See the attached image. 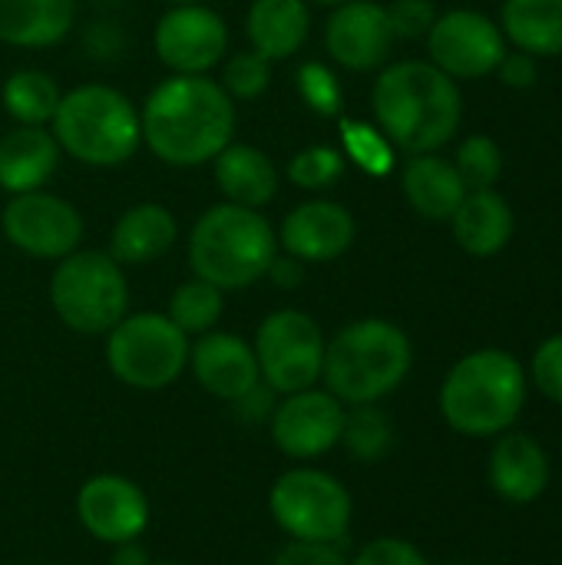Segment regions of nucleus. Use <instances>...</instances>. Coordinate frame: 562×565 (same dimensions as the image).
Masks as SVG:
<instances>
[{"label":"nucleus","mask_w":562,"mask_h":565,"mask_svg":"<svg viewBox=\"0 0 562 565\" xmlns=\"http://www.w3.org/2000/svg\"><path fill=\"white\" fill-rule=\"evenodd\" d=\"M235 116L219 79L169 73L139 106L142 146L166 166L195 169L235 139Z\"/></svg>","instance_id":"f257e3e1"},{"label":"nucleus","mask_w":562,"mask_h":565,"mask_svg":"<svg viewBox=\"0 0 562 565\" xmlns=\"http://www.w3.org/2000/svg\"><path fill=\"white\" fill-rule=\"evenodd\" d=\"M374 126L397 152L421 156L444 149L464 119V96L457 79L441 73L431 60H397L381 66L374 89Z\"/></svg>","instance_id":"f03ea898"},{"label":"nucleus","mask_w":562,"mask_h":565,"mask_svg":"<svg viewBox=\"0 0 562 565\" xmlns=\"http://www.w3.org/2000/svg\"><path fill=\"white\" fill-rule=\"evenodd\" d=\"M527 394L530 377L520 358L503 348H480L447 371L437 407L454 434L487 440L517 427Z\"/></svg>","instance_id":"7ed1b4c3"},{"label":"nucleus","mask_w":562,"mask_h":565,"mask_svg":"<svg viewBox=\"0 0 562 565\" xmlns=\"http://www.w3.org/2000/svg\"><path fill=\"white\" fill-rule=\"evenodd\" d=\"M414 367L407 331L388 318H358L325 344L321 384L344 404H381Z\"/></svg>","instance_id":"20e7f679"},{"label":"nucleus","mask_w":562,"mask_h":565,"mask_svg":"<svg viewBox=\"0 0 562 565\" xmlns=\"http://www.w3.org/2000/svg\"><path fill=\"white\" fill-rule=\"evenodd\" d=\"M278 255V232L258 209L209 205L189 232V268L219 291L258 285Z\"/></svg>","instance_id":"39448f33"},{"label":"nucleus","mask_w":562,"mask_h":565,"mask_svg":"<svg viewBox=\"0 0 562 565\" xmlns=\"http://www.w3.org/2000/svg\"><path fill=\"white\" fill-rule=\"evenodd\" d=\"M50 132L63 156L93 169L126 166L142 146L139 106L106 83L66 89L50 119Z\"/></svg>","instance_id":"423d86ee"},{"label":"nucleus","mask_w":562,"mask_h":565,"mask_svg":"<svg viewBox=\"0 0 562 565\" xmlns=\"http://www.w3.org/2000/svg\"><path fill=\"white\" fill-rule=\"evenodd\" d=\"M53 315L83 338H106L129 315L126 268L103 248H76L53 265Z\"/></svg>","instance_id":"0eeeda50"},{"label":"nucleus","mask_w":562,"mask_h":565,"mask_svg":"<svg viewBox=\"0 0 562 565\" xmlns=\"http://www.w3.org/2000/svg\"><path fill=\"white\" fill-rule=\"evenodd\" d=\"M268 513L288 540L344 546L354 520V500L335 473L295 463L275 477L268 490Z\"/></svg>","instance_id":"6e6552de"},{"label":"nucleus","mask_w":562,"mask_h":565,"mask_svg":"<svg viewBox=\"0 0 562 565\" xmlns=\"http://www.w3.org/2000/svg\"><path fill=\"white\" fill-rule=\"evenodd\" d=\"M189 344L166 311H129L106 334V367L123 387L156 394L189 371Z\"/></svg>","instance_id":"1a4fd4ad"},{"label":"nucleus","mask_w":562,"mask_h":565,"mask_svg":"<svg viewBox=\"0 0 562 565\" xmlns=\"http://www.w3.org/2000/svg\"><path fill=\"white\" fill-rule=\"evenodd\" d=\"M325 344L328 338L308 311L278 308L265 315L252 338L262 384H268L278 397L318 387L325 371Z\"/></svg>","instance_id":"9d476101"},{"label":"nucleus","mask_w":562,"mask_h":565,"mask_svg":"<svg viewBox=\"0 0 562 565\" xmlns=\"http://www.w3.org/2000/svg\"><path fill=\"white\" fill-rule=\"evenodd\" d=\"M0 228L17 252L40 262H60L79 248L86 222L70 199L36 189L23 195H10L0 215Z\"/></svg>","instance_id":"9b49d317"},{"label":"nucleus","mask_w":562,"mask_h":565,"mask_svg":"<svg viewBox=\"0 0 562 565\" xmlns=\"http://www.w3.org/2000/svg\"><path fill=\"white\" fill-rule=\"evenodd\" d=\"M152 50L169 73L212 76L229 53V23L209 3H172L152 26Z\"/></svg>","instance_id":"f8f14e48"},{"label":"nucleus","mask_w":562,"mask_h":565,"mask_svg":"<svg viewBox=\"0 0 562 565\" xmlns=\"http://www.w3.org/2000/svg\"><path fill=\"white\" fill-rule=\"evenodd\" d=\"M344 414L348 407L321 384L295 391L278 397L268 420V437L278 447V454L291 463H311L338 450Z\"/></svg>","instance_id":"ddd939ff"},{"label":"nucleus","mask_w":562,"mask_h":565,"mask_svg":"<svg viewBox=\"0 0 562 565\" xmlns=\"http://www.w3.org/2000/svg\"><path fill=\"white\" fill-rule=\"evenodd\" d=\"M424 40H427L431 63L450 79H484L497 73L507 53V36L500 23H494L480 10H464V7L437 13Z\"/></svg>","instance_id":"4468645a"},{"label":"nucleus","mask_w":562,"mask_h":565,"mask_svg":"<svg viewBox=\"0 0 562 565\" xmlns=\"http://www.w3.org/2000/svg\"><path fill=\"white\" fill-rule=\"evenodd\" d=\"M73 513L89 540L103 546H119L146 536L152 503L136 480L123 473H96L79 483Z\"/></svg>","instance_id":"2eb2a0df"},{"label":"nucleus","mask_w":562,"mask_h":565,"mask_svg":"<svg viewBox=\"0 0 562 565\" xmlns=\"http://www.w3.org/2000/svg\"><path fill=\"white\" fill-rule=\"evenodd\" d=\"M397 36L388 20V7L378 0H348L331 10L325 23L328 56L351 73H371L388 66Z\"/></svg>","instance_id":"dca6fc26"},{"label":"nucleus","mask_w":562,"mask_h":565,"mask_svg":"<svg viewBox=\"0 0 562 565\" xmlns=\"http://www.w3.org/2000/svg\"><path fill=\"white\" fill-rule=\"evenodd\" d=\"M275 232H278V248L285 255L305 265H328L338 262L354 245L358 225L348 205L335 199H308L295 205Z\"/></svg>","instance_id":"f3484780"},{"label":"nucleus","mask_w":562,"mask_h":565,"mask_svg":"<svg viewBox=\"0 0 562 565\" xmlns=\"http://www.w3.org/2000/svg\"><path fill=\"white\" fill-rule=\"evenodd\" d=\"M189 374L215 401L235 404L255 384H262L252 341L235 331L212 328L189 344Z\"/></svg>","instance_id":"a211bd4d"},{"label":"nucleus","mask_w":562,"mask_h":565,"mask_svg":"<svg viewBox=\"0 0 562 565\" xmlns=\"http://www.w3.org/2000/svg\"><path fill=\"white\" fill-rule=\"evenodd\" d=\"M553 477V463L547 447L523 434V430H507L497 437L490 457H487V480L490 490L513 507H530L537 503Z\"/></svg>","instance_id":"6ab92c4d"},{"label":"nucleus","mask_w":562,"mask_h":565,"mask_svg":"<svg viewBox=\"0 0 562 565\" xmlns=\"http://www.w3.org/2000/svg\"><path fill=\"white\" fill-rule=\"evenodd\" d=\"M60 159L50 126H13L0 136V189L10 195L36 192L56 175Z\"/></svg>","instance_id":"aec40b11"},{"label":"nucleus","mask_w":562,"mask_h":565,"mask_svg":"<svg viewBox=\"0 0 562 565\" xmlns=\"http://www.w3.org/2000/svg\"><path fill=\"white\" fill-rule=\"evenodd\" d=\"M176 238H179V222L162 202H136L116 218L106 252L123 268H139L169 255Z\"/></svg>","instance_id":"412c9836"},{"label":"nucleus","mask_w":562,"mask_h":565,"mask_svg":"<svg viewBox=\"0 0 562 565\" xmlns=\"http://www.w3.org/2000/svg\"><path fill=\"white\" fill-rule=\"evenodd\" d=\"M212 175L225 202L245 205V209H265L275 202L282 175L268 152H262L252 142H229L215 159H212Z\"/></svg>","instance_id":"4be33fe9"},{"label":"nucleus","mask_w":562,"mask_h":565,"mask_svg":"<svg viewBox=\"0 0 562 565\" xmlns=\"http://www.w3.org/2000/svg\"><path fill=\"white\" fill-rule=\"evenodd\" d=\"M248 50L268 63L291 60L311 36V3L308 0H252L245 13Z\"/></svg>","instance_id":"5701e85b"},{"label":"nucleus","mask_w":562,"mask_h":565,"mask_svg":"<svg viewBox=\"0 0 562 565\" xmlns=\"http://www.w3.org/2000/svg\"><path fill=\"white\" fill-rule=\"evenodd\" d=\"M450 228H454V242L467 255L494 258L510 245L517 218H513L510 202L497 189H474L457 205V212L450 218Z\"/></svg>","instance_id":"b1692460"},{"label":"nucleus","mask_w":562,"mask_h":565,"mask_svg":"<svg viewBox=\"0 0 562 565\" xmlns=\"http://www.w3.org/2000/svg\"><path fill=\"white\" fill-rule=\"evenodd\" d=\"M79 0H0V43L17 50H46L76 26Z\"/></svg>","instance_id":"393cba45"},{"label":"nucleus","mask_w":562,"mask_h":565,"mask_svg":"<svg viewBox=\"0 0 562 565\" xmlns=\"http://www.w3.org/2000/svg\"><path fill=\"white\" fill-rule=\"evenodd\" d=\"M401 189L407 205L427 222H450L467 195L457 166L437 152L411 156L401 169Z\"/></svg>","instance_id":"a878e982"},{"label":"nucleus","mask_w":562,"mask_h":565,"mask_svg":"<svg viewBox=\"0 0 562 565\" xmlns=\"http://www.w3.org/2000/svg\"><path fill=\"white\" fill-rule=\"evenodd\" d=\"M500 30L530 56H562V0H503Z\"/></svg>","instance_id":"bb28decb"},{"label":"nucleus","mask_w":562,"mask_h":565,"mask_svg":"<svg viewBox=\"0 0 562 565\" xmlns=\"http://www.w3.org/2000/svg\"><path fill=\"white\" fill-rule=\"evenodd\" d=\"M60 99H63L60 83L36 66L13 70L0 86V103L3 113L13 119V126H50Z\"/></svg>","instance_id":"cd10ccee"},{"label":"nucleus","mask_w":562,"mask_h":565,"mask_svg":"<svg viewBox=\"0 0 562 565\" xmlns=\"http://www.w3.org/2000/svg\"><path fill=\"white\" fill-rule=\"evenodd\" d=\"M397 444V430H394V420L378 407V404H358V407H348L344 414V430H341V450L364 463V467H374L381 460L391 457Z\"/></svg>","instance_id":"c85d7f7f"},{"label":"nucleus","mask_w":562,"mask_h":565,"mask_svg":"<svg viewBox=\"0 0 562 565\" xmlns=\"http://www.w3.org/2000/svg\"><path fill=\"white\" fill-rule=\"evenodd\" d=\"M222 315H225V291H219L215 285H209L195 275L172 291L169 308H166V318L185 338H199V334L219 328Z\"/></svg>","instance_id":"c756f323"},{"label":"nucleus","mask_w":562,"mask_h":565,"mask_svg":"<svg viewBox=\"0 0 562 565\" xmlns=\"http://www.w3.org/2000/svg\"><path fill=\"white\" fill-rule=\"evenodd\" d=\"M341 156L348 162H354L361 172L368 175H388L394 172V159L397 149L391 146V139L364 119H341Z\"/></svg>","instance_id":"7c9ffc66"},{"label":"nucleus","mask_w":562,"mask_h":565,"mask_svg":"<svg viewBox=\"0 0 562 565\" xmlns=\"http://www.w3.org/2000/svg\"><path fill=\"white\" fill-rule=\"evenodd\" d=\"M348 169V159L335 146H305L295 152L285 166V175L295 189L301 192H328L331 185L341 182Z\"/></svg>","instance_id":"2f4dec72"},{"label":"nucleus","mask_w":562,"mask_h":565,"mask_svg":"<svg viewBox=\"0 0 562 565\" xmlns=\"http://www.w3.org/2000/svg\"><path fill=\"white\" fill-rule=\"evenodd\" d=\"M450 162L457 166L467 192H474V189H494L500 182V175H503V149L490 136H484V132L467 136L457 146V156Z\"/></svg>","instance_id":"473e14b6"},{"label":"nucleus","mask_w":562,"mask_h":565,"mask_svg":"<svg viewBox=\"0 0 562 565\" xmlns=\"http://www.w3.org/2000/svg\"><path fill=\"white\" fill-rule=\"evenodd\" d=\"M219 83L235 103L258 99L272 86V63L265 56H258L255 50H238L229 60H222V79Z\"/></svg>","instance_id":"72a5a7b5"},{"label":"nucleus","mask_w":562,"mask_h":565,"mask_svg":"<svg viewBox=\"0 0 562 565\" xmlns=\"http://www.w3.org/2000/svg\"><path fill=\"white\" fill-rule=\"evenodd\" d=\"M298 93L308 103L311 113L318 116H341V103H344V89L341 79L335 76L331 66L308 60L298 66Z\"/></svg>","instance_id":"f704fd0d"},{"label":"nucleus","mask_w":562,"mask_h":565,"mask_svg":"<svg viewBox=\"0 0 562 565\" xmlns=\"http://www.w3.org/2000/svg\"><path fill=\"white\" fill-rule=\"evenodd\" d=\"M527 377L533 381V387L562 407V331L550 334L547 341H540V348L530 358V371Z\"/></svg>","instance_id":"c9c22d12"},{"label":"nucleus","mask_w":562,"mask_h":565,"mask_svg":"<svg viewBox=\"0 0 562 565\" xmlns=\"http://www.w3.org/2000/svg\"><path fill=\"white\" fill-rule=\"evenodd\" d=\"M351 565H431V559L411 540L378 536L351 556Z\"/></svg>","instance_id":"e433bc0d"},{"label":"nucleus","mask_w":562,"mask_h":565,"mask_svg":"<svg viewBox=\"0 0 562 565\" xmlns=\"http://www.w3.org/2000/svg\"><path fill=\"white\" fill-rule=\"evenodd\" d=\"M388 20L397 40H421L431 33L437 20L434 0H391L388 3Z\"/></svg>","instance_id":"4c0bfd02"},{"label":"nucleus","mask_w":562,"mask_h":565,"mask_svg":"<svg viewBox=\"0 0 562 565\" xmlns=\"http://www.w3.org/2000/svg\"><path fill=\"white\" fill-rule=\"evenodd\" d=\"M272 565H351L344 546L338 543H301V540H288Z\"/></svg>","instance_id":"58836bf2"},{"label":"nucleus","mask_w":562,"mask_h":565,"mask_svg":"<svg viewBox=\"0 0 562 565\" xmlns=\"http://www.w3.org/2000/svg\"><path fill=\"white\" fill-rule=\"evenodd\" d=\"M275 404H278V394L268 384H255L248 394H242L235 404H229V411L235 420H242L248 427H268Z\"/></svg>","instance_id":"ea45409f"},{"label":"nucleus","mask_w":562,"mask_h":565,"mask_svg":"<svg viewBox=\"0 0 562 565\" xmlns=\"http://www.w3.org/2000/svg\"><path fill=\"white\" fill-rule=\"evenodd\" d=\"M497 76H500V83L510 86V89H530V86L537 83V76H540L537 56H530V53H523V50H513V53L507 50L503 60H500V66H497Z\"/></svg>","instance_id":"a19ab883"},{"label":"nucleus","mask_w":562,"mask_h":565,"mask_svg":"<svg viewBox=\"0 0 562 565\" xmlns=\"http://www.w3.org/2000/svg\"><path fill=\"white\" fill-rule=\"evenodd\" d=\"M305 275H308V265L305 262H298V258H291V255H285L282 248H278V255H275V262H272V268H268V281L272 285H278V288H298L301 281H305Z\"/></svg>","instance_id":"79ce46f5"},{"label":"nucleus","mask_w":562,"mask_h":565,"mask_svg":"<svg viewBox=\"0 0 562 565\" xmlns=\"http://www.w3.org/2000/svg\"><path fill=\"white\" fill-rule=\"evenodd\" d=\"M109 565H152V556L139 540H132V543L109 546Z\"/></svg>","instance_id":"37998d69"},{"label":"nucleus","mask_w":562,"mask_h":565,"mask_svg":"<svg viewBox=\"0 0 562 565\" xmlns=\"http://www.w3.org/2000/svg\"><path fill=\"white\" fill-rule=\"evenodd\" d=\"M311 7H325V10H335V7H341V3H348V0H308Z\"/></svg>","instance_id":"c03bdc74"},{"label":"nucleus","mask_w":562,"mask_h":565,"mask_svg":"<svg viewBox=\"0 0 562 565\" xmlns=\"http://www.w3.org/2000/svg\"><path fill=\"white\" fill-rule=\"evenodd\" d=\"M93 3H103V7H119V3H126V0H93Z\"/></svg>","instance_id":"a18cd8bd"},{"label":"nucleus","mask_w":562,"mask_h":565,"mask_svg":"<svg viewBox=\"0 0 562 565\" xmlns=\"http://www.w3.org/2000/svg\"><path fill=\"white\" fill-rule=\"evenodd\" d=\"M166 3L172 7V3H209V0H166Z\"/></svg>","instance_id":"49530a36"},{"label":"nucleus","mask_w":562,"mask_h":565,"mask_svg":"<svg viewBox=\"0 0 562 565\" xmlns=\"http://www.w3.org/2000/svg\"><path fill=\"white\" fill-rule=\"evenodd\" d=\"M152 565H182V563H176V559H159V563H156V559H152Z\"/></svg>","instance_id":"de8ad7c7"}]
</instances>
